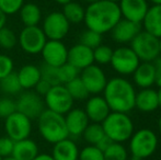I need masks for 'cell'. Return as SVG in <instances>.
Returning a JSON list of instances; mask_svg holds the SVG:
<instances>
[{
    "mask_svg": "<svg viewBox=\"0 0 161 160\" xmlns=\"http://www.w3.org/2000/svg\"><path fill=\"white\" fill-rule=\"evenodd\" d=\"M4 130L7 136L14 141L29 138L32 132V120L15 111L4 120Z\"/></svg>",
    "mask_w": 161,
    "mask_h": 160,
    "instance_id": "obj_9",
    "label": "cell"
},
{
    "mask_svg": "<svg viewBox=\"0 0 161 160\" xmlns=\"http://www.w3.org/2000/svg\"><path fill=\"white\" fill-rule=\"evenodd\" d=\"M113 55V49L108 45H99L93 49V58L94 62L99 65H108L111 63Z\"/></svg>",
    "mask_w": 161,
    "mask_h": 160,
    "instance_id": "obj_34",
    "label": "cell"
},
{
    "mask_svg": "<svg viewBox=\"0 0 161 160\" xmlns=\"http://www.w3.org/2000/svg\"><path fill=\"white\" fill-rule=\"evenodd\" d=\"M158 94V103H159V107L161 108V87H159V90L157 91Z\"/></svg>",
    "mask_w": 161,
    "mask_h": 160,
    "instance_id": "obj_48",
    "label": "cell"
},
{
    "mask_svg": "<svg viewBox=\"0 0 161 160\" xmlns=\"http://www.w3.org/2000/svg\"><path fill=\"white\" fill-rule=\"evenodd\" d=\"M65 87L67 88L68 92L74 99V101H82L88 99V97H89V92H88L87 88L85 87L80 77H77L74 80L69 81L68 83H66Z\"/></svg>",
    "mask_w": 161,
    "mask_h": 160,
    "instance_id": "obj_28",
    "label": "cell"
},
{
    "mask_svg": "<svg viewBox=\"0 0 161 160\" xmlns=\"http://www.w3.org/2000/svg\"><path fill=\"white\" fill-rule=\"evenodd\" d=\"M52 156L55 160H78L79 148L77 144L68 137L54 144Z\"/></svg>",
    "mask_w": 161,
    "mask_h": 160,
    "instance_id": "obj_21",
    "label": "cell"
},
{
    "mask_svg": "<svg viewBox=\"0 0 161 160\" xmlns=\"http://www.w3.org/2000/svg\"><path fill=\"white\" fill-rule=\"evenodd\" d=\"M158 130H159V133L161 135V116L159 118V120H158Z\"/></svg>",
    "mask_w": 161,
    "mask_h": 160,
    "instance_id": "obj_50",
    "label": "cell"
},
{
    "mask_svg": "<svg viewBox=\"0 0 161 160\" xmlns=\"http://www.w3.org/2000/svg\"><path fill=\"white\" fill-rule=\"evenodd\" d=\"M62 12L65 15L66 19L69 21L70 24L80 23V22H82L85 20L86 9L76 1H70L68 3L64 4Z\"/></svg>",
    "mask_w": 161,
    "mask_h": 160,
    "instance_id": "obj_27",
    "label": "cell"
},
{
    "mask_svg": "<svg viewBox=\"0 0 161 160\" xmlns=\"http://www.w3.org/2000/svg\"><path fill=\"white\" fill-rule=\"evenodd\" d=\"M86 1H88V2H89V3H92V2L97 1V0H86Z\"/></svg>",
    "mask_w": 161,
    "mask_h": 160,
    "instance_id": "obj_55",
    "label": "cell"
},
{
    "mask_svg": "<svg viewBox=\"0 0 161 160\" xmlns=\"http://www.w3.org/2000/svg\"><path fill=\"white\" fill-rule=\"evenodd\" d=\"M134 82L142 89L151 88L156 82V71L153 63L142 62L133 74Z\"/></svg>",
    "mask_w": 161,
    "mask_h": 160,
    "instance_id": "obj_20",
    "label": "cell"
},
{
    "mask_svg": "<svg viewBox=\"0 0 161 160\" xmlns=\"http://www.w3.org/2000/svg\"><path fill=\"white\" fill-rule=\"evenodd\" d=\"M101 125L105 135L114 143L127 141L134 133V123L127 113L111 112Z\"/></svg>",
    "mask_w": 161,
    "mask_h": 160,
    "instance_id": "obj_4",
    "label": "cell"
},
{
    "mask_svg": "<svg viewBox=\"0 0 161 160\" xmlns=\"http://www.w3.org/2000/svg\"><path fill=\"white\" fill-rule=\"evenodd\" d=\"M130 48L140 62L153 63L160 56L159 39L146 31H140L130 42Z\"/></svg>",
    "mask_w": 161,
    "mask_h": 160,
    "instance_id": "obj_6",
    "label": "cell"
},
{
    "mask_svg": "<svg viewBox=\"0 0 161 160\" xmlns=\"http://www.w3.org/2000/svg\"><path fill=\"white\" fill-rule=\"evenodd\" d=\"M159 53H160V55H161V37L159 39Z\"/></svg>",
    "mask_w": 161,
    "mask_h": 160,
    "instance_id": "obj_53",
    "label": "cell"
},
{
    "mask_svg": "<svg viewBox=\"0 0 161 160\" xmlns=\"http://www.w3.org/2000/svg\"><path fill=\"white\" fill-rule=\"evenodd\" d=\"M42 30L46 39L62 41L69 33L70 23L63 14V12L54 11L45 17Z\"/></svg>",
    "mask_w": 161,
    "mask_h": 160,
    "instance_id": "obj_10",
    "label": "cell"
},
{
    "mask_svg": "<svg viewBox=\"0 0 161 160\" xmlns=\"http://www.w3.org/2000/svg\"><path fill=\"white\" fill-rule=\"evenodd\" d=\"M3 160H17V159H14L13 157H7V158H3Z\"/></svg>",
    "mask_w": 161,
    "mask_h": 160,
    "instance_id": "obj_52",
    "label": "cell"
},
{
    "mask_svg": "<svg viewBox=\"0 0 161 160\" xmlns=\"http://www.w3.org/2000/svg\"><path fill=\"white\" fill-rule=\"evenodd\" d=\"M145 31L151 35L161 37V4H153L148 8L146 15L142 22Z\"/></svg>",
    "mask_w": 161,
    "mask_h": 160,
    "instance_id": "obj_23",
    "label": "cell"
},
{
    "mask_svg": "<svg viewBox=\"0 0 161 160\" xmlns=\"http://www.w3.org/2000/svg\"><path fill=\"white\" fill-rule=\"evenodd\" d=\"M0 160H3V158H2V157H1V156H0Z\"/></svg>",
    "mask_w": 161,
    "mask_h": 160,
    "instance_id": "obj_56",
    "label": "cell"
},
{
    "mask_svg": "<svg viewBox=\"0 0 161 160\" xmlns=\"http://www.w3.org/2000/svg\"><path fill=\"white\" fill-rule=\"evenodd\" d=\"M37 128L43 139L49 144H56L69 137L65 116L46 109L37 118Z\"/></svg>",
    "mask_w": 161,
    "mask_h": 160,
    "instance_id": "obj_3",
    "label": "cell"
},
{
    "mask_svg": "<svg viewBox=\"0 0 161 160\" xmlns=\"http://www.w3.org/2000/svg\"><path fill=\"white\" fill-rule=\"evenodd\" d=\"M135 108L145 113L156 111L159 108L157 91L151 88H146L137 92L135 99Z\"/></svg>",
    "mask_w": 161,
    "mask_h": 160,
    "instance_id": "obj_22",
    "label": "cell"
},
{
    "mask_svg": "<svg viewBox=\"0 0 161 160\" xmlns=\"http://www.w3.org/2000/svg\"><path fill=\"white\" fill-rule=\"evenodd\" d=\"M136 90L128 80L114 77L108 80L103 90V98L110 107L111 112L128 113L135 108Z\"/></svg>",
    "mask_w": 161,
    "mask_h": 160,
    "instance_id": "obj_2",
    "label": "cell"
},
{
    "mask_svg": "<svg viewBox=\"0 0 161 160\" xmlns=\"http://www.w3.org/2000/svg\"><path fill=\"white\" fill-rule=\"evenodd\" d=\"M41 68V79L47 81L49 85L56 86L60 85L58 78V67H53L49 65L44 64Z\"/></svg>",
    "mask_w": 161,
    "mask_h": 160,
    "instance_id": "obj_36",
    "label": "cell"
},
{
    "mask_svg": "<svg viewBox=\"0 0 161 160\" xmlns=\"http://www.w3.org/2000/svg\"><path fill=\"white\" fill-rule=\"evenodd\" d=\"M33 160H55L52 155L48 154H38Z\"/></svg>",
    "mask_w": 161,
    "mask_h": 160,
    "instance_id": "obj_45",
    "label": "cell"
},
{
    "mask_svg": "<svg viewBox=\"0 0 161 160\" xmlns=\"http://www.w3.org/2000/svg\"><path fill=\"white\" fill-rule=\"evenodd\" d=\"M38 155V147L36 143L30 138L14 141L11 157L17 160H33Z\"/></svg>",
    "mask_w": 161,
    "mask_h": 160,
    "instance_id": "obj_24",
    "label": "cell"
},
{
    "mask_svg": "<svg viewBox=\"0 0 161 160\" xmlns=\"http://www.w3.org/2000/svg\"><path fill=\"white\" fill-rule=\"evenodd\" d=\"M122 19L119 3L108 0H97L86 8L85 22L89 30L100 34H105L112 31L116 23Z\"/></svg>",
    "mask_w": 161,
    "mask_h": 160,
    "instance_id": "obj_1",
    "label": "cell"
},
{
    "mask_svg": "<svg viewBox=\"0 0 161 160\" xmlns=\"http://www.w3.org/2000/svg\"><path fill=\"white\" fill-rule=\"evenodd\" d=\"M78 160H104V155L97 146L89 145L79 152Z\"/></svg>",
    "mask_w": 161,
    "mask_h": 160,
    "instance_id": "obj_37",
    "label": "cell"
},
{
    "mask_svg": "<svg viewBox=\"0 0 161 160\" xmlns=\"http://www.w3.org/2000/svg\"><path fill=\"white\" fill-rule=\"evenodd\" d=\"M17 111V104L15 101L10 98H1L0 99V119L6 120L9 115Z\"/></svg>",
    "mask_w": 161,
    "mask_h": 160,
    "instance_id": "obj_39",
    "label": "cell"
},
{
    "mask_svg": "<svg viewBox=\"0 0 161 160\" xmlns=\"http://www.w3.org/2000/svg\"><path fill=\"white\" fill-rule=\"evenodd\" d=\"M112 143H113V141H111V139L108 138V137L105 135V136H104L103 138H102L101 141H100L99 143H97L96 146H97V148H99L100 150H102V152H104V150H105L106 148H108V146H110Z\"/></svg>",
    "mask_w": 161,
    "mask_h": 160,
    "instance_id": "obj_44",
    "label": "cell"
},
{
    "mask_svg": "<svg viewBox=\"0 0 161 160\" xmlns=\"http://www.w3.org/2000/svg\"><path fill=\"white\" fill-rule=\"evenodd\" d=\"M0 89L7 94L14 96L21 92L22 87L20 85L19 78H18L17 73H11L4 78L0 80Z\"/></svg>",
    "mask_w": 161,
    "mask_h": 160,
    "instance_id": "obj_29",
    "label": "cell"
},
{
    "mask_svg": "<svg viewBox=\"0 0 161 160\" xmlns=\"http://www.w3.org/2000/svg\"><path fill=\"white\" fill-rule=\"evenodd\" d=\"M41 55L44 64L53 67H60L67 63L68 49L62 41L47 40Z\"/></svg>",
    "mask_w": 161,
    "mask_h": 160,
    "instance_id": "obj_14",
    "label": "cell"
},
{
    "mask_svg": "<svg viewBox=\"0 0 161 160\" xmlns=\"http://www.w3.org/2000/svg\"><path fill=\"white\" fill-rule=\"evenodd\" d=\"M24 4V0H0V10L6 15L15 14Z\"/></svg>",
    "mask_w": 161,
    "mask_h": 160,
    "instance_id": "obj_38",
    "label": "cell"
},
{
    "mask_svg": "<svg viewBox=\"0 0 161 160\" xmlns=\"http://www.w3.org/2000/svg\"><path fill=\"white\" fill-rule=\"evenodd\" d=\"M17 43L18 37L11 29L4 26L0 30V47L1 48L7 49V51L12 49L17 45Z\"/></svg>",
    "mask_w": 161,
    "mask_h": 160,
    "instance_id": "obj_35",
    "label": "cell"
},
{
    "mask_svg": "<svg viewBox=\"0 0 161 160\" xmlns=\"http://www.w3.org/2000/svg\"><path fill=\"white\" fill-rule=\"evenodd\" d=\"M67 63L81 71L94 63L93 49L78 43L68 49Z\"/></svg>",
    "mask_w": 161,
    "mask_h": 160,
    "instance_id": "obj_17",
    "label": "cell"
},
{
    "mask_svg": "<svg viewBox=\"0 0 161 160\" xmlns=\"http://www.w3.org/2000/svg\"><path fill=\"white\" fill-rule=\"evenodd\" d=\"M158 147V137L149 128H142L134 132L129 138V150L136 158H149Z\"/></svg>",
    "mask_w": 161,
    "mask_h": 160,
    "instance_id": "obj_5",
    "label": "cell"
},
{
    "mask_svg": "<svg viewBox=\"0 0 161 160\" xmlns=\"http://www.w3.org/2000/svg\"><path fill=\"white\" fill-rule=\"evenodd\" d=\"M17 111L28 116L30 120H37L43 111L45 110V103L42 97L36 92L26 91L21 93L18 100L15 101Z\"/></svg>",
    "mask_w": 161,
    "mask_h": 160,
    "instance_id": "obj_12",
    "label": "cell"
},
{
    "mask_svg": "<svg viewBox=\"0 0 161 160\" xmlns=\"http://www.w3.org/2000/svg\"><path fill=\"white\" fill-rule=\"evenodd\" d=\"M85 141H87L89 145H94L96 146L104 136L105 133L103 130L101 124L99 123H91L87 126V128L85 130L82 134Z\"/></svg>",
    "mask_w": 161,
    "mask_h": 160,
    "instance_id": "obj_30",
    "label": "cell"
},
{
    "mask_svg": "<svg viewBox=\"0 0 161 160\" xmlns=\"http://www.w3.org/2000/svg\"><path fill=\"white\" fill-rule=\"evenodd\" d=\"M153 4H161V0H148Z\"/></svg>",
    "mask_w": 161,
    "mask_h": 160,
    "instance_id": "obj_49",
    "label": "cell"
},
{
    "mask_svg": "<svg viewBox=\"0 0 161 160\" xmlns=\"http://www.w3.org/2000/svg\"><path fill=\"white\" fill-rule=\"evenodd\" d=\"M80 44L85 45V46L89 47L91 49H94L99 45L102 44V34L87 29L86 31H83L80 35Z\"/></svg>",
    "mask_w": 161,
    "mask_h": 160,
    "instance_id": "obj_33",
    "label": "cell"
},
{
    "mask_svg": "<svg viewBox=\"0 0 161 160\" xmlns=\"http://www.w3.org/2000/svg\"><path fill=\"white\" fill-rule=\"evenodd\" d=\"M44 103L48 110L65 115L72 109L74 99L69 94L65 85H56L53 86L45 94Z\"/></svg>",
    "mask_w": 161,
    "mask_h": 160,
    "instance_id": "obj_7",
    "label": "cell"
},
{
    "mask_svg": "<svg viewBox=\"0 0 161 160\" xmlns=\"http://www.w3.org/2000/svg\"><path fill=\"white\" fill-rule=\"evenodd\" d=\"M6 23H7V15L0 10V30L6 26Z\"/></svg>",
    "mask_w": 161,
    "mask_h": 160,
    "instance_id": "obj_46",
    "label": "cell"
},
{
    "mask_svg": "<svg viewBox=\"0 0 161 160\" xmlns=\"http://www.w3.org/2000/svg\"><path fill=\"white\" fill-rule=\"evenodd\" d=\"M127 160H145V159H140V158H136V157H133V156H131V158H128Z\"/></svg>",
    "mask_w": 161,
    "mask_h": 160,
    "instance_id": "obj_51",
    "label": "cell"
},
{
    "mask_svg": "<svg viewBox=\"0 0 161 160\" xmlns=\"http://www.w3.org/2000/svg\"><path fill=\"white\" fill-rule=\"evenodd\" d=\"M85 112L89 121H91L92 123L101 124L106 119V116L111 113V110L105 99L97 94V96L88 99L87 103H86Z\"/></svg>",
    "mask_w": 161,
    "mask_h": 160,
    "instance_id": "obj_19",
    "label": "cell"
},
{
    "mask_svg": "<svg viewBox=\"0 0 161 160\" xmlns=\"http://www.w3.org/2000/svg\"><path fill=\"white\" fill-rule=\"evenodd\" d=\"M54 1H56L57 3L62 4V6H64V4L68 3V2H70V1H74V0H54Z\"/></svg>",
    "mask_w": 161,
    "mask_h": 160,
    "instance_id": "obj_47",
    "label": "cell"
},
{
    "mask_svg": "<svg viewBox=\"0 0 161 160\" xmlns=\"http://www.w3.org/2000/svg\"><path fill=\"white\" fill-rule=\"evenodd\" d=\"M108 1H111V2H115V3H119L121 0H108Z\"/></svg>",
    "mask_w": 161,
    "mask_h": 160,
    "instance_id": "obj_54",
    "label": "cell"
},
{
    "mask_svg": "<svg viewBox=\"0 0 161 160\" xmlns=\"http://www.w3.org/2000/svg\"><path fill=\"white\" fill-rule=\"evenodd\" d=\"M13 68H14V64L12 58L0 54V80L8 76L9 74L13 73Z\"/></svg>",
    "mask_w": 161,
    "mask_h": 160,
    "instance_id": "obj_40",
    "label": "cell"
},
{
    "mask_svg": "<svg viewBox=\"0 0 161 160\" xmlns=\"http://www.w3.org/2000/svg\"><path fill=\"white\" fill-rule=\"evenodd\" d=\"M65 122L69 136L79 137L83 134L90 121L82 109H71L65 114Z\"/></svg>",
    "mask_w": 161,
    "mask_h": 160,
    "instance_id": "obj_18",
    "label": "cell"
},
{
    "mask_svg": "<svg viewBox=\"0 0 161 160\" xmlns=\"http://www.w3.org/2000/svg\"><path fill=\"white\" fill-rule=\"evenodd\" d=\"M139 58L134 51L128 46H121L113 51L112 59L110 64L117 74L123 76L133 75L140 64Z\"/></svg>",
    "mask_w": 161,
    "mask_h": 160,
    "instance_id": "obj_8",
    "label": "cell"
},
{
    "mask_svg": "<svg viewBox=\"0 0 161 160\" xmlns=\"http://www.w3.org/2000/svg\"><path fill=\"white\" fill-rule=\"evenodd\" d=\"M140 31H142L140 23H136L122 18L116 23V25L112 29L111 34H112V39L116 43L126 44V43H130Z\"/></svg>",
    "mask_w": 161,
    "mask_h": 160,
    "instance_id": "obj_16",
    "label": "cell"
},
{
    "mask_svg": "<svg viewBox=\"0 0 161 160\" xmlns=\"http://www.w3.org/2000/svg\"><path fill=\"white\" fill-rule=\"evenodd\" d=\"M46 41L42 28H38V25L25 26L19 35V44L22 51L31 55L41 54Z\"/></svg>",
    "mask_w": 161,
    "mask_h": 160,
    "instance_id": "obj_11",
    "label": "cell"
},
{
    "mask_svg": "<svg viewBox=\"0 0 161 160\" xmlns=\"http://www.w3.org/2000/svg\"><path fill=\"white\" fill-rule=\"evenodd\" d=\"M13 146H14V141H12L10 137H0V156L2 158L11 157L13 152Z\"/></svg>",
    "mask_w": 161,
    "mask_h": 160,
    "instance_id": "obj_41",
    "label": "cell"
},
{
    "mask_svg": "<svg viewBox=\"0 0 161 160\" xmlns=\"http://www.w3.org/2000/svg\"><path fill=\"white\" fill-rule=\"evenodd\" d=\"M79 77L82 80L85 87L87 88L89 94H93V96L103 92L104 88L108 83V78H106L104 71L102 70L101 67L94 64L82 69Z\"/></svg>",
    "mask_w": 161,
    "mask_h": 160,
    "instance_id": "obj_13",
    "label": "cell"
},
{
    "mask_svg": "<svg viewBox=\"0 0 161 160\" xmlns=\"http://www.w3.org/2000/svg\"><path fill=\"white\" fill-rule=\"evenodd\" d=\"M53 87L52 85H49L47 81H45V80H43V79H41L40 81H38L37 83H36V86L34 88H35V90H36V93L38 94V96H41V97H45V94L47 93V92L49 91V89Z\"/></svg>",
    "mask_w": 161,
    "mask_h": 160,
    "instance_id": "obj_42",
    "label": "cell"
},
{
    "mask_svg": "<svg viewBox=\"0 0 161 160\" xmlns=\"http://www.w3.org/2000/svg\"><path fill=\"white\" fill-rule=\"evenodd\" d=\"M80 70L70 65L69 63H66L63 66L58 67V78H59L60 85H66L69 81L74 80L75 78L79 77Z\"/></svg>",
    "mask_w": 161,
    "mask_h": 160,
    "instance_id": "obj_32",
    "label": "cell"
},
{
    "mask_svg": "<svg viewBox=\"0 0 161 160\" xmlns=\"http://www.w3.org/2000/svg\"><path fill=\"white\" fill-rule=\"evenodd\" d=\"M104 160H127L128 152L121 143L113 141L103 152Z\"/></svg>",
    "mask_w": 161,
    "mask_h": 160,
    "instance_id": "obj_31",
    "label": "cell"
},
{
    "mask_svg": "<svg viewBox=\"0 0 161 160\" xmlns=\"http://www.w3.org/2000/svg\"><path fill=\"white\" fill-rule=\"evenodd\" d=\"M119 7L123 19L140 24L149 8L147 0H121Z\"/></svg>",
    "mask_w": 161,
    "mask_h": 160,
    "instance_id": "obj_15",
    "label": "cell"
},
{
    "mask_svg": "<svg viewBox=\"0 0 161 160\" xmlns=\"http://www.w3.org/2000/svg\"><path fill=\"white\" fill-rule=\"evenodd\" d=\"M156 71V85L158 87H161V57H158L153 63Z\"/></svg>",
    "mask_w": 161,
    "mask_h": 160,
    "instance_id": "obj_43",
    "label": "cell"
},
{
    "mask_svg": "<svg viewBox=\"0 0 161 160\" xmlns=\"http://www.w3.org/2000/svg\"><path fill=\"white\" fill-rule=\"evenodd\" d=\"M20 18L24 26H35L42 20V11L41 8L35 3L29 2L24 3L20 9Z\"/></svg>",
    "mask_w": 161,
    "mask_h": 160,
    "instance_id": "obj_26",
    "label": "cell"
},
{
    "mask_svg": "<svg viewBox=\"0 0 161 160\" xmlns=\"http://www.w3.org/2000/svg\"><path fill=\"white\" fill-rule=\"evenodd\" d=\"M17 75L22 89H32L41 80V68L32 64L24 65L20 68Z\"/></svg>",
    "mask_w": 161,
    "mask_h": 160,
    "instance_id": "obj_25",
    "label": "cell"
}]
</instances>
